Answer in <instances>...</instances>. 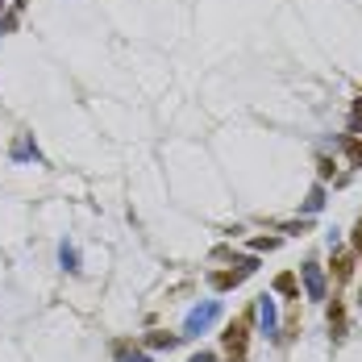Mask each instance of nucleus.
Here are the masks:
<instances>
[{
  "instance_id": "f257e3e1",
  "label": "nucleus",
  "mask_w": 362,
  "mask_h": 362,
  "mask_svg": "<svg viewBox=\"0 0 362 362\" xmlns=\"http://www.w3.org/2000/svg\"><path fill=\"white\" fill-rule=\"evenodd\" d=\"M221 341H225V362H246V346H250V317H238L233 325H225Z\"/></svg>"
},
{
  "instance_id": "f03ea898",
  "label": "nucleus",
  "mask_w": 362,
  "mask_h": 362,
  "mask_svg": "<svg viewBox=\"0 0 362 362\" xmlns=\"http://www.w3.org/2000/svg\"><path fill=\"white\" fill-rule=\"evenodd\" d=\"M221 321V300H204V304H196L192 313H187V321H183V337H200L204 329H213Z\"/></svg>"
},
{
  "instance_id": "7ed1b4c3",
  "label": "nucleus",
  "mask_w": 362,
  "mask_h": 362,
  "mask_svg": "<svg viewBox=\"0 0 362 362\" xmlns=\"http://www.w3.org/2000/svg\"><path fill=\"white\" fill-rule=\"evenodd\" d=\"M300 284H304V296H308L313 304H321V300H325V296H329V279H325V267H321V262H313V258H308V262L300 267Z\"/></svg>"
},
{
  "instance_id": "20e7f679",
  "label": "nucleus",
  "mask_w": 362,
  "mask_h": 362,
  "mask_svg": "<svg viewBox=\"0 0 362 362\" xmlns=\"http://www.w3.org/2000/svg\"><path fill=\"white\" fill-rule=\"evenodd\" d=\"M254 313H258V325H262V333H267L271 341H279V337H284V333H279V313H275V300H271V296H258Z\"/></svg>"
},
{
  "instance_id": "39448f33",
  "label": "nucleus",
  "mask_w": 362,
  "mask_h": 362,
  "mask_svg": "<svg viewBox=\"0 0 362 362\" xmlns=\"http://www.w3.org/2000/svg\"><path fill=\"white\" fill-rule=\"evenodd\" d=\"M8 158H13V163H37V158H42V150H37L34 134H17L13 146H8Z\"/></svg>"
},
{
  "instance_id": "423d86ee",
  "label": "nucleus",
  "mask_w": 362,
  "mask_h": 362,
  "mask_svg": "<svg viewBox=\"0 0 362 362\" xmlns=\"http://www.w3.org/2000/svg\"><path fill=\"white\" fill-rule=\"evenodd\" d=\"M337 150L346 154L350 167H362V138L358 134H341V138H337Z\"/></svg>"
},
{
  "instance_id": "0eeeda50",
  "label": "nucleus",
  "mask_w": 362,
  "mask_h": 362,
  "mask_svg": "<svg viewBox=\"0 0 362 362\" xmlns=\"http://www.w3.org/2000/svg\"><path fill=\"white\" fill-rule=\"evenodd\" d=\"M321 209H325V183H313L308 196H304V204H300V213H304V217H317Z\"/></svg>"
},
{
  "instance_id": "6e6552de",
  "label": "nucleus",
  "mask_w": 362,
  "mask_h": 362,
  "mask_svg": "<svg viewBox=\"0 0 362 362\" xmlns=\"http://www.w3.org/2000/svg\"><path fill=\"white\" fill-rule=\"evenodd\" d=\"M325 317H329V333H333V341H341V337H346V308H341V304L333 300Z\"/></svg>"
},
{
  "instance_id": "1a4fd4ad",
  "label": "nucleus",
  "mask_w": 362,
  "mask_h": 362,
  "mask_svg": "<svg viewBox=\"0 0 362 362\" xmlns=\"http://www.w3.org/2000/svg\"><path fill=\"white\" fill-rule=\"evenodd\" d=\"M180 341H183V333H163V329H154V333L146 337V346H150V350H175Z\"/></svg>"
},
{
  "instance_id": "9d476101",
  "label": "nucleus",
  "mask_w": 362,
  "mask_h": 362,
  "mask_svg": "<svg viewBox=\"0 0 362 362\" xmlns=\"http://www.w3.org/2000/svg\"><path fill=\"white\" fill-rule=\"evenodd\" d=\"M112 358L117 362H150V354H142L134 341H117V346H112Z\"/></svg>"
},
{
  "instance_id": "9b49d317",
  "label": "nucleus",
  "mask_w": 362,
  "mask_h": 362,
  "mask_svg": "<svg viewBox=\"0 0 362 362\" xmlns=\"http://www.w3.org/2000/svg\"><path fill=\"white\" fill-rule=\"evenodd\" d=\"M350 275H354V254L337 250L333 254V279H350Z\"/></svg>"
},
{
  "instance_id": "f8f14e48",
  "label": "nucleus",
  "mask_w": 362,
  "mask_h": 362,
  "mask_svg": "<svg viewBox=\"0 0 362 362\" xmlns=\"http://www.w3.org/2000/svg\"><path fill=\"white\" fill-rule=\"evenodd\" d=\"M209 284H213L217 291H229V288H238V284H242V275H238V271H213V275H209Z\"/></svg>"
},
{
  "instance_id": "ddd939ff",
  "label": "nucleus",
  "mask_w": 362,
  "mask_h": 362,
  "mask_svg": "<svg viewBox=\"0 0 362 362\" xmlns=\"http://www.w3.org/2000/svg\"><path fill=\"white\" fill-rule=\"evenodd\" d=\"M59 262H63V271H79V254H75V246L71 242H63V246H59Z\"/></svg>"
},
{
  "instance_id": "4468645a",
  "label": "nucleus",
  "mask_w": 362,
  "mask_h": 362,
  "mask_svg": "<svg viewBox=\"0 0 362 362\" xmlns=\"http://www.w3.org/2000/svg\"><path fill=\"white\" fill-rule=\"evenodd\" d=\"M275 291H279V296H300V279H296L291 271H284V275L275 279Z\"/></svg>"
},
{
  "instance_id": "2eb2a0df",
  "label": "nucleus",
  "mask_w": 362,
  "mask_h": 362,
  "mask_svg": "<svg viewBox=\"0 0 362 362\" xmlns=\"http://www.w3.org/2000/svg\"><path fill=\"white\" fill-rule=\"evenodd\" d=\"M17 21H21V13H17V8H8V13L0 17V34H13V30H17Z\"/></svg>"
},
{
  "instance_id": "dca6fc26",
  "label": "nucleus",
  "mask_w": 362,
  "mask_h": 362,
  "mask_svg": "<svg viewBox=\"0 0 362 362\" xmlns=\"http://www.w3.org/2000/svg\"><path fill=\"white\" fill-rule=\"evenodd\" d=\"M350 246H354V254L362 258V217L354 221V229H350Z\"/></svg>"
},
{
  "instance_id": "f3484780",
  "label": "nucleus",
  "mask_w": 362,
  "mask_h": 362,
  "mask_svg": "<svg viewBox=\"0 0 362 362\" xmlns=\"http://www.w3.org/2000/svg\"><path fill=\"white\" fill-rule=\"evenodd\" d=\"M350 129L362 138V100H354V112H350Z\"/></svg>"
},
{
  "instance_id": "a211bd4d",
  "label": "nucleus",
  "mask_w": 362,
  "mask_h": 362,
  "mask_svg": "<svg viewBox=\"0 0 362 362\" xmlns=\"http://www.w3.org/2000/svg\"><path fill=\"white\" fill-rule=\"evenodd\" d=\"M279 246V238H254V254H262V250H275Z\"/></svg>"
},
{
  "instance_id": "6ab92c4d",
  "label": "nucleus",
  "mask_w": 362,
  "mask_h": 362,
  "mask_svg": "<svg viewBox=\"0 0 362 362\" xmlns=\"http://www.w3.org/2000/svg\"><path fill=\"white\" fill-rule=\"evenodd\" d=\"M317 171H321V180H333V158L321 154V158H317Z\"/></svg>"
},
{
  "instance_id": "aec40b11",
  "label": "nucleus",
  "mask_w": 362,
  "mask_h": 362,
  "mask_svg": "<svg viewBox=\"0 0 362 362\" xmlns=\"http://www.w3.org/2000/svg\"><path fill=\"white\" fill-rule=\"evenodd\" d=\"M284 233H304L308 229V217H300V221H288V225H279Z\"/></svg>"
},
{
  "instance_id": "412c9836",
  "label": "nucleus",
  "mask_w": 362,
  "mask_h": 362,
  "mask_svg": "<svg viewBox=\"0 0 362 362\" xmlns=\"http://www.w3.org/2000/svg\"><path fill=\"white\" fill-rule=\"evenodd\" d=\"M192 362H217V354H209V350H200V354H192Z\"/></svg>"
},
{
  "instance_id": "4be33fe9",
  "label": "nucleus",
  "mask_w": 362,
  "mask_h": 362,
  "mask_svg": "<svg viewBox=\"0 0 362 362\" xmlns=\"http://www.w3.org/2000/svg\"><path fill=\"white\" fill-rule=\"evenodd\" d=\"M4 4H8V0H0V8H4Z\"/></svg>"
},
{
  "instance_id": "5701e85b",
  "label": "nucleus",
  "mask_w": 362,
  "mask_h": 362,
  "mask_svg": "<svg viewBox=\"0 0 362 362\" xmlns=\"http://www.w3.org/2000/svg\"><path fill=\"white\" fill-rule=\"evenodd\" d=\"M358 296H362V291H358Z\"/></svg>"
}]
</instances>
